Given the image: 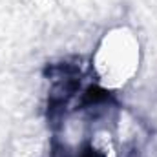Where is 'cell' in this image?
Segmentation results:
<instances>
[{
    "label": "cell",
    "instance_id": "obj_1",
    "mask_svg": "<svg viewBox=\"0 0 157 157\" xmlns=\"http://www.w3.org/2000/svg\"><path fill=\"white\" fill-rule=\"evenodd\" d=\"M80 157H102V155H101V154H97L95 150H86Z\"/></svg>",
    "mask_w": 157,
    "mask_h": 157
}]
</instances>
